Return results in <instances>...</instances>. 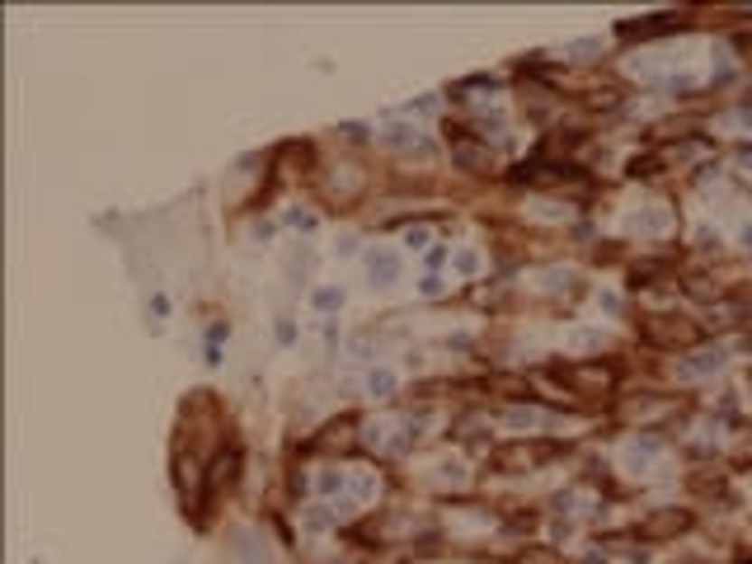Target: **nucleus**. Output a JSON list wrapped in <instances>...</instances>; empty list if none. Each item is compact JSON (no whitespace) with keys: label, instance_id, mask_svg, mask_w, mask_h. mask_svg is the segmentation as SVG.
<instances>
[{"label":"nucleus","instance_id":"f257e3e1","mask_svg":"<svg viewBox=\"0 0 752 564\" xmlns=\"http://www.w3.org/2000/svg\"><path fill=\"white\" fill-rule=\"evenodd\" d=\"M640 339H644L649 348H663V352L696 348V343H700V324H696V320H687V315L653 311V315H640Z\"/></svg>","mask_w":752,"mask_h":564},{"label":"nucleus","instance_id":"f03ea898","mask_svg":"<svg viewBox=\"0 0 752 564\" xmlns=\"http://www.w3.org/2000/svg\"><path fill=\"white\" fill-rule=\"evenodd\" d=\"M555 381L574 395H611L616 390V367L611 362H564V367H550Z\"/></svg>","mask_w":752,"mask_h":564},{"label":"nucleus","instance_id":"7ed1b4c3","mask_svg":"<svg viewBox=\"0 0 752 564\" xmlns=\"http://www.w3.org/2000/svg\"><path fill=\"white\" fill-rule=\"evenodd\" d=\"M555 456H559V442H508L489 456V465L503 470V475H527V470H540Z\"/></svg>","mask_w":752,"mask_h":564},{"label":"nucleus","instance_id":"20e7f679","mask_svg":"<svg viewBox=\"0 0 752 564\" xmlns=\"http://www.w3.org/2000/svg\"><path fill=\"white\" fill-rule=\"evenodd\" d=\"M691 508H649L640 522H634V536L649 540V546H658V540H677L682 531H691Z\"/></svg>","mask_w":752,"mask_h":564},{"label":"nucleus","instance_id":"39448f33","mask_svg":"<svg viewBox=\"0 0 752 564\" xmlns=\"http://www.w3.org/2000/svg\"><path fill=\"white\" fill-rule=\"evenodd\" d=\"M446 141H452V155H456L461 170H470V174H489L494 170L489 146H484V141H475V136H465V127H446Z\"/></svg>","mask_w":752,"mask_h":564},{"label":"nucleus","instance_id":"423d86ee","mask_svg":"<svg viewBox=\"0 0 752 564\" xmlns=\"http://www.w3.org/2000/svg\"><path fill=\"white\" fill-rule=\"evenodd\" d=\"M235 470H240V452H221L212 461V475H207V494H221V484L235 480Z\"/></svg>","mask_w":752,"mask_h":564},{"label":"nucleus","instance_id":"0eeeda50","mask_svg":"<svg viewBox=\"0 0 752 564\" xmlns=\"http://www.w3.org/2000/svg\"><path fill=\"white\" fill-rule=\"evenodd\" d=\"M512 564H564V555L550 550V546H522L512 555Z\"/></svg>","mask_w":752,"mask_h":564},{"label":"nucleus","instance_id":"6e6552de","mask_svg":"<svg viewBox=\"0 0 752 564\" xmlns=\"http://www.w3.org/2000/svg\"><path fill=\"white\" fill-rule=\"evenodd\" d=\"M395 273H400L395 254H376V258H371V282H376V287H390Z\"/></svg>","mask_w":752,"mask_h":564},{"label":"nucleus","instance_id":"1a4fd4ad","mask_svg":"<svg viewBox=\"0 0 752 564\" xmlns=\"http://www.w3.org/2000/svg\"><path fill=\"white\" fill-rule=\"evenodd\" d=\"M743 240H747V254H752V230H747V235H743Z\"/></svg>","mask_w":752,"mask_h":564}]
</instances>
